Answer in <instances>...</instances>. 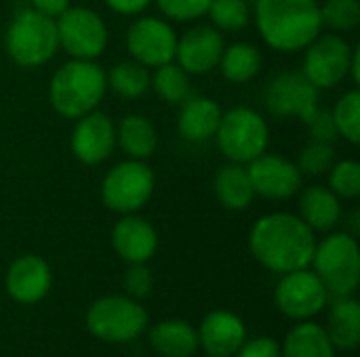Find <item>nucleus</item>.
Wrapping results in <instances>:
<instances>
[{"mask_svg": "<svg viewBox=\"0 0 360 357\" xmlns=\"http://www.w3.org/2000/svg\"><path fill=\"white\" fill-rule=\"evenodd\" d=\"M221 74L230 82H249L262 67V55L253 44L238 42L228 48H224L221 59Z\"/></svg>", "mask_w": 360, "mask_h": 357, "instance_id": "nucleus-27", "label": "nucleus"}, {"mask_svg": "<svg viewBox=\"0 0 360 357\" xmlns=\"http://www.w3.org/2000/svg\"><path fill=\"white\" fill-rule=\"evenodd\" d=\"M221 107L207 97H188L179 112V133L188 141H205L215 135L219 120H221Z\"/></svg>", "mask_w": 360, "mask_h": 357, "instance_id": "nucleus-20", "label": "nucleus"}, {"mask_svg": "<svg viewBox=\"0 0 360 357\" xmlns=\"http://www.w3.org/2000/svg\"><path fill=\"white\" fill-rule=\"evenodd\" d=\"M329 187L338 198H356L360 194V164L344 160L331 166Z\"/></svg>", "mask_w": 360, "mask_h": 357, "instance_id": "nucleus-34", "label": "nucleus"}, {"mask_svg": "<svg viewBox=\"0 0 360 357\" xmlns=\"http://www.w3.org/2000/svg\"><path fill=\"white\" fill-rule=\"evenodd\" d=\"M238 357H281V345L272 339H255L249 343H243V347L236 351Z\"/></svg>", "mask_w": 360, "mask_h": 357, "instance_id": "nucleus-38", "label": "nucleus"}, {"mask_svg": "<svg viewBox=\"0 0 360 357\" xmlns=\"http://www.w3.org/2000/svg\"><path fill=\"white\" fill-rule=\"evenodd\" d=\"M253 257L270 271L289 274L306 269L314 257V234L312 229L293 215L274 213L262 217L249 236Z\"/></svg>", "mask_w": 360, "mask_h": 357, "instance_id": "nucleus-1", "label": "nucleus"}, {"mask_svg": "<svg viewBox=\"0 0 360 357\" xmlns=\"http://www.w3.org/2000/svg\"><path fill=\"white\" fill-rule=\"evenodd\" d=\"M32 8L46 17L57 19L65 8H70V0H32Z\"/></svg>", "mask_w": 360, "mask_h": 357, "instance_id": "nucleus-39", "label": "nucleus"}, {"mask_svg": "<svg viewBox=\"0 0 360 357\" xmlns=\"http://www.w3.org/2000/svg\"><path fill=\"white\" fill-rule=\"evenodd\" d=\"M321 19L323 25L348 32L354 29L360 23V2L359 0H327L325 6H321Z\"/></svg>", "mask_w": 360, "mask_h": 357, "instance_id": "nucleus-31", "label": "nucleus"}, {"mask_svg": "<svg viewBox=\"0 0 360 357\" xmlns=\"http://www.w3.org/2000/svg\"><path fill=\"white\" fill-rule=\"evenodd\" d=\"M247 339V328L238 316L232 311L209 314L198 330V345L211 357L234 356Z\"/></svg>", "mask_w": 360, "mask_h": 357, "instance_id": "nucleus-18", "label": "nucleus"}, {"mask_svg": "<svg viewBox=\"0 0 360 357\" xmlns=\"http://www.w3.org/2000/svg\"><path fill=\"white\" fill-rule=\"evenodd\" d=\"M105 86V72L93 59H72L51 78V105L59 116L78 120L101 103Z\"/></svg>", "mask_w": 360, "mask_h": 357, "instance_id": "nucleus-3", "label": "nucleus"}, {"mask_svg": "<svg viewBox=\"0 0 360 357\" xmlns=\"http://www.w3.org/2000/svg\"><path fill=\"white\" fill-rule=\"evenodd\" d=\"M224 53V38L213 25H194L188 29L181 38H177V50L175 57L179 61V67H184L188 74H207L211 72Z\"/></svg>", "mask_w": 360, "mask_h": 357, "instance_id": "nucleus-16", "label": "nucleus"}, {"mask_svg": "<svg viewBox=\"0 0 360 357\" xmlns=\"http://www.w3.org/2000/svg\"><path fill=\"white\" fill-rule=\"evenodd\" d=\"M300 210H302V221L310 229H319V231L333 229L342 219L340 198L323 185L308 187L302 194Z\"/></svg>", "mask_w": 360, "mask_h": 357, "instance_id": "nucleus-21", "label": "nucleus"}, {"mask_svg": "<svg viewBox=\"0 0 360 357\" xmlns=\"http://www.w3.org/2000/svg\"><path fill=\"white\" fill-rule=\"evenodd\" d=\"M255 19L268 46L283 53L306 48L323 29L314 0H257Z\"/></svg>", "mask_w": 360, "mask_h": 357, "instance_id": "nucleus-2", "label": "nucleus"}, {"mask_svg": "<svg viewBox=\"0 0 360 357\" xmlns=\"http://www.w3.org/2000/svg\"><path fill=\"white\" fill-rule=\"evenodd\" d=\"M105 80L110 82L112 90L122 99H137L150 88V74L146 65L137 63L135 59L116 63L105 76Z\"/></svg>", "mask_w": 360, "mask_h": 357, "instance_id": "nucleus-28", "label": "nucleus"}, {"mask_svg": "<svg viewBox=\"0 0 360 357\" xmlns=\"http://www.w3.org/2000/svg\"><path fill=\"white\" fill-rule=\"evenodd\" d=\"M335 162V149H333V143H325V141H310L302 154H300V173L302 175H312V177H319V175H325L327 170H331Z\"/></svg>", "mask_w": 360, "mask_h": 357, "instance_id": "nucleus-33", "label": "nucleus"}, {"mask_svg": "<svg viewBox=\"0 0 360 357\" xmlns=\"http://www.w3.org/2000/svg\"><path fill=\"white\" fill-rule=\"evenodd\" d=\"M112 244L120 259L129 263H146L158 248L156 229L139 217H122L112 231Z\"/></svg>", "mask_w": 360, "mask_h": 357, "instance_id": "nucleus-19", "label": "nucleus"}, {"mask_svg": "<svg viewBox=\"0 0 360 357\" xmlns=\"http://www.w3.org/2000/svg\"><path fill=\"white\" fill-rule=\"evenodd\" d=\"M150 86L167 103H184L190 97V74L169 61L156 67V74L150 78Z\"/></svg>", "mask_w": 360, "mask_h": 357, "instance_id": "nucleus-29", "label": "nucleus"}, {"mask_svg": "<svg viewBox=\"0 0 360 357\" xmlns=\"http://www.w3.org/2000/svg\"><path fill=\"white\" fill-rule=\"evenodd\" d=\"M51 290V269L36 255H23L6 271V292L13 301L32 305L46 297Z\"/></svg>", "mask_w": 360, "mask_h": 357, "instance_id": "nucleus-17", "label": "nucleus"}, {"mask_svg": "<svg viewBox=\"0 0 360 357\" xmlns=\"http://www.w3.org/2000/svg\"><path fill=\"white\" fill-rule=\"evenodd\" d=\"M59 46L72 59H97L108 46V27L103 19L84 6L65 8L57 19Z\"/></svg>", "mask_w": 360, "mask_h": 357, "instance_id": "nucleus-9", "label": "nucleus"}, {"mask_svg": "<svg viewBox=\"0 0 360 357\" xmlns=\"http://www.w3.org/2000/svg\"><path fill=\"white\" fill-rule=\"evenodd\" d=\"M127 48L137 63L146 67H158L175 59L177 36L167 21L141 17L133 21L127 32Z\"/></svg>", "mask_w": 360, "mask_h": 357, "instance_id": "nucleus-12", "label": "nucleus"}, {"mask_svg": "<svg viewBox=\"0 0 360 357\" xmlns=\"http://www.w3.org/2000/svg\"><path fill=\"white\" fill-rule=\"evenodd\" d=\"M150 343L160 356L192 357L198 349V332L186 322L169 320L150 330Z\"/></svg>", "mask_w": 360, "mask_h": 357, "instance_id": "nucleus-22", "label": "nucleus"}, {"mask_svg": "<svg viewBox=\"0 0 360 357\" xmlns=\"http://www.w3.org/2000/svg\"><path fill=\"white\" fill-rule=\"evenodd\" d=\"M249 179L253 191L268 200H287L295 196L302 187V173L300 168L276 154H262L249 162Z\"/></svg>", "mask_w": 360, "mask_h": 357, "instance_id": "nucleus-14", "label": "nucleus"}, {"mask_svg": "<svg viewBox=\"0 0 360 357\" xmlns=\"http://www.w3.org/2000/svg\"><path fill=\"white\" fill-rule=\"evenodd\" d=\"M281 357H335V347L331 345L325 328L308 322L287 335L285 345L281 347Z\"/></svg>", "mask_w": 360, "mask_h": 357, "instance_id": "nucleus-25", "label": "nucleus"}, {"mask_svg": "<svg viewBox=\"0 0 360 357\" xmlns=\"http://www.w3.org/2000/svg\"><path fill=\"white\" fill-rule=\"evenodd\" d=\"M122 284H124V290L129 292V297L139 301L152 292L154 280H152L150 269L143 263H131V267L127 269V274L122 278Z\"/></svg>", "mask_w": 360, "mask_h": 357, "instance_id": "nucleus-36", "label": "nucleus"}, {"mask_svg": "<svg viewBox=\"0 0 360 357\" xmlns=\"http://www.w3.org/2000/svg\"><path fill=\"white\" fill-rule=\"evenodd\" d=\"M219 29H243L249 23V6L245 0H211L207 11Z\"/></svg>", "mask_w": 360, "mask_h": 357, "instance_id": "nucleus-32", "label": "nucleus"}, {"mask_svg": "<svg viewBox=\"0 0 360 357\" xmlns=\"http://www.w3.org/2000/svg\"><path fill=\"white\" fill-rule=\"evenodd\" d=\"M327 297L329 292L319 276L308 269L283 274V280L276 286V305L293 320H308L321 314L327 305Z\"/></svg>", "mask_w": 360, "mask_h": 357, "instance_id": "nucleus-13", "label": "nucleus"}, {"mask_svg": "<svg viewBox=\"0 0 360 357\" xmlns=\"http://www.w3.org/2000/svg\"><path fill=\"white\" fill-rule=\"evenodd\" d=\"M350 72H352V80L359 84L360 82V46L352 50V61H350Z\"/></svg>", "mask_w": 360, "mask_h": 357, "instance_id": "nucleus-41", "label": "nucleus"}, {"mask_svg": "<svg viewBox=\"0 0 360 357\" xmlns=\"http://www.w3.org/2000/svg\"><path fill=\"white\" fill-rule=\"evenodd\" d=\"M211 6V0H158V8L177 21H190L202 17Z\"/></svg>", "mask_w": 360, "mask_h": 357, "instance_id": "nucleus-35", "label": "nucleus"}, {"mask_svg": "<svg viewBox=\"0 0 360 357\" xmlns=\"http://www.w3.org/2000/svg\"><path fill=\"white\" fill-rule=\"evenodd\" d=\"M333 114V120H335V126L340 130V135L344 139H348L350 143H359L360 141V93L359 90H350L346 93L335 109L331 112Z\"/></svg>", "mask_w": 360, "mask_h": 357, "instance_id": "nucleus-30", "label": "nucleus"}, {"mask_svg": "<svg viewBox=\"0 0 360 357\" xmlns=\"http://www.w3.org/2000/svg\"><path fill=\"white\" fill-rule=\"evenodd\" d=\"M266 107L274 116H297L308 124L319 112V88L304 72L287 69L270 80L266 88Z\"/></svg>", "mask_w": 360, "mask_h": 357, "instance_id": "nucleus-11", "label": "nucleus"}, {"mask_svg": "<svg viewBox=\"0 0 360 357\" xmlns=\"http://www.w3.org/2000/svg\"><path fill=\"white\" fill-rule=\"evenodd\" d=\"M59 48L57 21L34 8L21 11L6 32V50L21 67H38Z\"/></svg>", "mask_w": 360, "mask_h": 357, "instance_id": "nucleus-4", "label": "nucleus"}, {"mask_svg": "<svg viewBox=\"0 0 360 357\" xmlns=\"http://www.w3.org/2000/svg\"><path fill=\"white\" fill-rule=\"evenodd\" d=\"M215 137L221 154L228 160L245 164L266 151L270 133L266 120L255 109L234 107L221 114Z\"/></svg>", "mask_w": 360, "mask_h": 357, "instance_id": "nucleus-6", "label": "nucleus"}, {"mask_svg": "<svg viewBox=\"0 0 360 357\" xmlns=\"http://www.w3.org/2000/svg\"><path fill=\"white\" fill-rule=\"evenodd\" d=\"M215 196L221 206L230 210H245L255 198L247 168L236 162L219 168L215 177Z\"/></svg>", "mask_w": 360, "mask_h": 357, "instance_id": "nucleus-24", "label": "nucleus"}, {"mask_svg": "<svg viewBox=\"0 0 360 357\" xmlns=\"http://www.w3.org/2000/svg\"><path fill=\"white\" fill-rule=\"evenodd\" d=\"M116 139L120 147L133 158V160H146L156 151L158 135L154 124L143 116H127L116 133Z\"/></svg>", "mask_w": 360, "mask_h": 357, "instance_id": "nucleus-26", "label": "nucleus"}, {"mask_svg": "<svg viewBox=\"0 0 360 357\" xmlns=\"http://www.w3.org/2000/svg\"><path fill=\"white\" fill-rule=\"evenodd\" d=\"M352 48L335 34L316 36L304 55V74L316 88H333L350 74Z\"/></svg>", "mask_w": 360, "mask_h": 357, "instance_id": "nucleus-10", "label": "nucleus"}, {"mask_svg": "<svg viewBox=\"0 0 360 357\" xmlns=\"http://www.w3.org/2000/svg\"><path fill=\"white\" fill-rule=\"evenodd\" d=\"M308 128H310V137L314 141H325V143H333L340 135L338 126H335V120H333V114L329 109H319L314 114V118L308 122Z\"/></svg>", "mask_w": 360, "mask_h": 357, "instance_id": "nucleus-37", "label": "nucleus"}, {"mask_svg": "<svg viewBox=\"0 0 360 357\" xmlns=\"http://www.w3.org/2000/svg\"><path fill=\"white\" fill-rule=\"evenodd\" d=\"M327 337L335 349L352 351L360 343V305L350 297H340L329 314Z\"/></svg>", "mask_w": 360, "mask_h": 357, "instance_id": "nucleus-23", "label": "nucleus"}, {"mask_svg": "<svg viewBox=\"0 0 360 357\" xmlns=\"http://www.w3.org/2000/svg\"><path fill=\"white\" fill-rule=\"evenodd\" d=\"M148 326L146 309L129 297H103L86 311V328L108 343H129Z\"/></svg>", "mask_w": 360, "mask_h": 357, "instance_id": "nucleus-7", "label": "nucleus"}, {"mask_svg": "<svg viewBox=\"0 0 360 357\" xmlns=\"http://www.w3.org/2000/svg\"><path fill=\"white\" fill-rule=\"evenodd\" d=\"M154 191V173L143 160L116 164L101 183L103 204L120 215H129L148 204Z\"/></svg>", "mask_w": 360, "mask_h": 357, "instance_id": "nucleus-8", "label": "nucleus"}, {"mask_svg": "<svg viewBox=\"0 0 360 357\" xmlns=\"http://www.w3.org/2000/svg\"><path fill=\"white\" fill-rule=\"evenodd\" d=\"M110 8H114L116 13H122V15H135V13H141L152 0H105Z\"/></svg>", "mask_w": 360, "mask_h": 357, "instance_id": "nucleus-40", "label": "nucleus"}, {"mask_svg": "<svg viewBox=\"0 0 360 357\" xmlns=\"http://www.w3.org/2000/svg\"><path fill=\"white\" fill-rule=\"evenodd\" d=\"M116 143V128L112 120L101 112H89L78 118L72 133V151L82 164L103 162Z\"/></svg>", "mask_w": 360, "mask_h": 357, "instance_id": "nucleus-15", "label": "nucleus"}, {"mask_svg": "<svg viewBox=\"0 0 360 357\" xmlns=\"http://www.w3.org/2000/svg\"><path fill=\"white\" fill-rule=\"evenodd\" d=\"M209 357H211V356H209Z\"/></svg>", "mask_w": 360, "mask_h": 357, "instance_id": "nucleus-42", "label": "nucleus"}, {"mask_svg": "<svg viewBox=\"0 0 360 357\" xmlns=\"http://www.w3.org/2000/svg\"><path fill=\"white\" fill-rule=\"evenodd\" d=\"M314 269L323 286L333 297H350L359 288L360 252L359 244L348 234H333L325 238L312 257Z\"/></svg>", "mask_w": 360, "mask_h": 357, "instance_id": "nucleus-5", "label": "nucleus"}]
</instances>
